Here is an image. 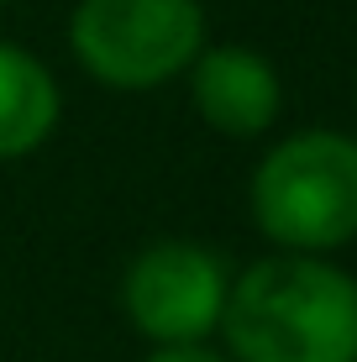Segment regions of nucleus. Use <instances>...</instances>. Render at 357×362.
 Returning <instances> with one entry per match:
<instances>
[{
  "mask_svg": "<svg viewBox=\"0 0 357 362\" xmlns=\"http://www.w3.org/2000/svg\"><path fill=\"white\" fill-rule=\"evenodd\" d=\"M221 336L237 362H357V279L310 252L263 257L231 284Z\"/></svg>",
  "mask_w": 357,
  "mask_h": 362,
  "instance_id": "obj_1",
  "label": "nucleus"
},
{
  "mask_svg": "<svg viewBox=\"0 0 357 362\" xmlns=\"http://www.w3.org/2000/svg\"><path fill=\"white\" fill-rule=\"evenodd\" d=\"M252 221L284 252L321 257L357 236V136L294 132L252 173Z\"/></svg>",
  "mask_w": 357,
  "mask_h": 362,
  "instance_id": "obj_2",
  "label": "nucleus"
},
{
  "mask_svg": "<svg viewBox=\"0 0 357 362\" xmlns=\"http://www.w3.org/2000/svg\"><path fill=\"white\" fill-rule=\"evenodd\" d=\"M69 42L105 90H158L200 58L205 11L200 0H79Z\"/></svg>",
  "mask_w": 357,
  "mask_h": 362,
  "instance_id": "obj_3",
  "label": "nucleus"
},
{
  "mask_svg": "<svg viewBox=\"0 0 357 362\" xmlns=\"http://www.w3.org/2000/svg\"><path fill=\"white\" fill-rule=\"evenodd\" d=\"M226 294L231 273L200 242H153L147 252H137V263L127 268V284H121L127 320L153 346L205 341L211 331H221Z\"/></svg>",
  "mask_w": 357,
  "mask_h": 362,
  "instance_id": "obj_4",
  "label": "nucleus"
},
{
  "mask_svg": "<svg viewBox=\"0 0 357 362\" xmlns=\"http://www.w3.org/2000/svg\"><path fill=\"white\" fill-rule=\"evenodd\" d=\"M189 95L205 127L221 136H263L284 105L274 64L237 42L200 47V58L189 64Z\"/></svg>",
  "mask_w": 357,
  "mask_h": 362,
  "instance_id": "obj_5",
  "label": "nucleus"
},
{
  "mask_svg": "<svg viewBox=\"0 0 357 362\" xmlns=\"http://www.w3.org/2000/svg\"><path fill=\"white\" fill-rule=\"evenodd\" d=\"M58 110H64V95L47 64L16 42H0V163L37 153L53 136Z\"/></svg>",
  "mask_w": 357,
  "mask_h": 362,
  "instance_id": "obj_6",
  "label": "nucleus"
},
{
  "mask_svg": "<svg viewBox=\"0 0 357 362\" xmlns=\"http://www.w3.org/2000/svg\"><path fill=\"white\" fill-rule=\"evenodd\" d=\"M142 362H226V357L205 341H174V346H153Z\"/></svg>",
  "mask_w": 357,
  "mask_h": 362,
  "instance_id": "obj_7",
  "label": "nucleus"
},
{
  "mask_svg": "<svg viewBox=\"0 0 357 362\" xmlns=\"http://www.w3.org/2000/svg\"><path fill=\"white\" fill-rule=\"evenodd\" d=\"M0 6H6V0H0Z\"/></svg>",
  "mask_w": 357,
  "mask_h": 362,
  "instance_id": "obj_8",
  "label": "nucleus"
}]
</instances>
